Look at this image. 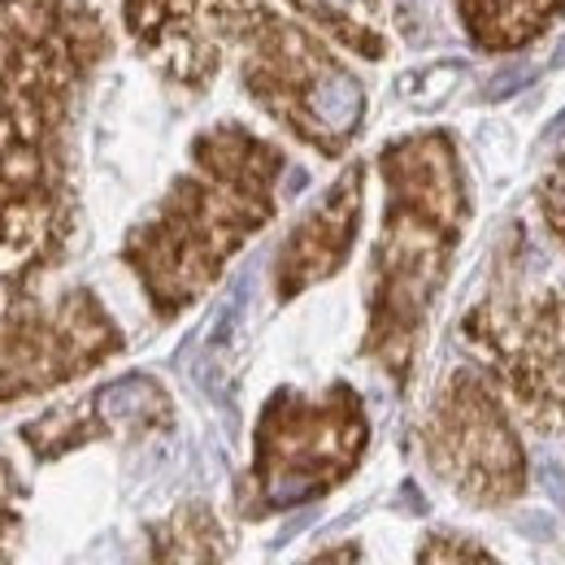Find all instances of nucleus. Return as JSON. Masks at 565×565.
<instances>
[{"mask_svg": "<svg viewBox=\"0 0 565 565\" xmlns=\"http://www.w3.org/2000/svg\"><path fill=\"white\" fill-rule=\"evenodd\" d=\"M109 49L100 0H0V270L49 275L71 253L74 131Z\"/></svg>", "mask_w": 565, "mask_h": 565, "instance_id": "obj_1", "label": "nucleus"}, {"mask_svg": "<svg viewBox=\"0 0 565 565\" xmlns=\"http://www.w3.org/2000/svg\"><path fill=\"white\" fill-rule=\"evenodd\" d=\"M287 157L244 122H217L192 143V166L122 244L161 322L192 309L226 262L275 217Z\"/></svg>", "mask_w": 565, "mask_h": 565, "instance_id": "obj_2", "label": "nucleus"}, {"mask_svg": "<svg viewBox=\"0 0 565 565\" xmlns=\"http://www.w3.org/2000/svg\"><path fill=\"white\" fill-rule=\"evenodd\" d=\"M387 188L383 231L370 257V327L361 353L392 383H409L430 309L448 282L470 196L448 131H414L379 152Z\"/></svg>", "mask_w": 565, "mask_h": 565, "instance_id": "obj_3", "label": "nucleus"}, {"mask_svg": "<svg viewBox=\"0 0 565 565\" xmlns=\"http://www.w3.org/2000/svg\"><path fill=\"white\" fill-rule=\"evenodd\" d=\"M235 49L239 83L266 118L322 157L349 152L365 122V87L327 35L270 4H253Z\"/></svg>", "mask_w": 565, "mask_h": 565, "instance_id": "obj_4", "label": "nucleus"}, {"mask_svg": "<svg viewBox=\"0 0 565 565\" xmlns=\"http://www.w3.org/2000/svg\"><path fill=\"white\" fill-rule=\"evenodd\" d=\"M461 335L522 423L565 435V282H531L513 262H500Z\"/></svg>", "mask_w": 565, "mask_h": 565, "instance_id": "obj_5", "label": "nucleus"}, {"mask_svg": "<svg viewBox=\"0 0 565 565\" xmlns=\"http://www.w3.org/2000/svg\"><path fill=\"white\" fill-rule=\"evenodd\" d=\"M365 444L370 418L349 383H331L322 396L279 387L257 418L253 470L244 479L239 509L248 518H266L327 495L361 466Z\"/></svg>", "mask_w": 565, "mask_h": 565, "instance_id": "obj_6", "label": "nucleus"}, {"mask_svg": "<svg viewBox=\"0 0 565 565\" xmlns=\"http://www.w3.org/2000/svg\"><path fill=\"white\" fill-rule=\"evenodd\" d=\"M40 279L0 270V409L122 353V331L96 291H44Z\"/></svg>", "mask_w": 565, "mask_h": 565, "instance_id": "obj_7", "label": "nucleus"}, {"mask_svg": "<svg viewBox=\"0 0 565 565\" xmlns=\"http://www.w3.org/2000/svg\"><path fill=\"white\" fill-rule=\"evenodd\" d=\"M423 457L452 492L479 509H500L526 492V452L513 414L483 370H452L423 423Z\"/></svg>", "mask_w": 565, "mask_h": 565, "instance_id": "obj_8", "label": "nucleus"}, {"mask_svg": "<svg viewBox=\"0 0 565 565\" xmlns=\"http://www.w3.org/2000/svg\"><path fill=\"white\" fill-rule=\"evenodd\" d=\"M253 0H122V26L131 44L188 92H205Z\"/></svg>", "mask_w": 565, "mask_h": 565, "instance_id": "obj_9", "label": "nucleus"}, {"mask_svg": "<svg viewBox=\"0 0 565 565\" xmlns=\"http://www.w3.org/2000/svg\"><path fill=\"white\" fill-rule=\"evenodd\" d=\"M170 418H174V409H170L166 387L148 374H127L118 383H105L100 392H92L78 405L53 409V414L26 423L22 426V444L40 461H49V457H62V452L83 448L92 439L161 430V426H170Z\"/></svg>", "mask_w": 565, "mask_h": 565, "instance_id": "obj_10", "label": "nucleus"}, {"mask_svg": "<svg viewBox=\"0 0 565 565\" xmlns=\"http://www.w3.org/2000/svg\"><path fill=\"white\" fill-rule=\"evenodd\" d=\"M361 205H365V166H349L327 188V196L291 226L275 257V296L282 305L309 291L313 282L344 270L361 231Z\"/></svg>", "mask_w": 565, "mask_h": 565, "instance_id": "obj_11", "label": "nucleus"}, {"mask_svg": "<svg viewBox=\"0 0 565 565\" xmlns=\"http://www.w3.org/2000/svg\"><path fill=\"white\" fill-rule=\"evenodd\" d=\"M565 13V0H457V18L475 49L518 53Z\"/></svg>", "mask_w": 565, "mask_h": 565, "instance_id": "obj_12", "label": "nucleus"}, {"mask_svg": "<svg viewBox=\"0 0 565 565\" xmlns=\"http://www.w3.org/2000/svg\"><path fill=\"white\" fill-rule=\"evenodd\" d=\"M300 22H309L318 35L340 44L344 53L383 62L392 53V22L383 0H287Z\"/></svg>", "mask_w": 565, "mask_h": 565, "instance_id": "obj_13", "label": "nucleus"}, {"mask_svg": "<svg viewBox=\"0 0 565 565\" xmlns=\"http://www.w3.org/2000/svg\"><path fill=\"white\" fill-rule=\"evenodd\" d=\"M418 565H500L475 540L466 535H452V531H435L423 540V553H418Z\"/></svg>", "mask_w": 565, "mask_h": 565, "instance_id": "obj_14", "label": "nucleus"}, {"mask_svg": "<svg viewBox=\"0 0 565 565\" xmlns=\"http://www.w3.org/2000/svg\"><path fill=\"white\" fill-rule=\"evenodd\" d=\"M22 483L13 475V466L0 457V565L13 562V544H18V526H22Z\"/></svg>", "mask_w": 565, "mask_h": 565, "instance_id": "obj_15", "label": "nucleus"}, {"mask_svg": "<svg viewBox=\"0 0 565 565\" xmlns=\"http://www.w3.org/2000/svg\"><path fill=\"white\" fill-rule=\"evenodd\" d=\"M540 213H544V226L557 235V244L565 248V152L540 183Z\"/></svg>", "mask_w": 565, "mask_h": 565, "instance_id": "obj_16", "label": "nucleus"}, {"mask_svg": "<svg viewBox=\"0 0 565 565\" xmlns=\"http://www.w3.org/2000/svg\"><path fill=\"white\" fill-rule=\"evenodd\" d=\"M309 565H361V548H356V544H340V548L318 553Z\"/></svg>", "mask_w": 565, "mask_h": 565, "instance_id": "obj_17", "label": "nucleus"}]
</instances>
